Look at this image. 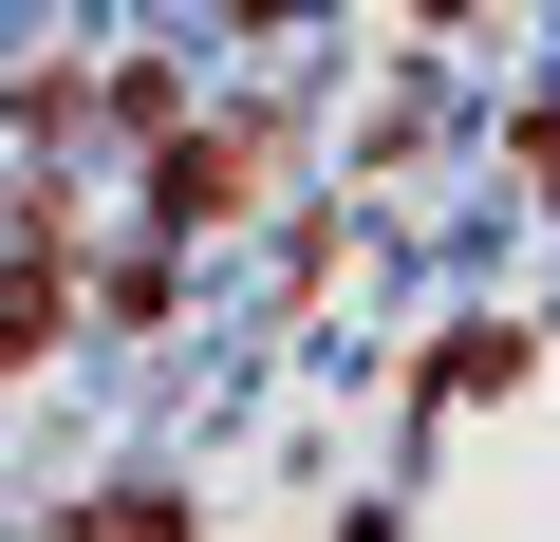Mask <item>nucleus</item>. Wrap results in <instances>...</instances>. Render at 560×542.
Masks as SVG:
<instances>
[{
	"label": "nucleus",
	"instance_id": "1",
	"mask_svg": "<svg viewBox=\"0 0 560 542\" xmlns=\"http://www.w3.org/2000/svg\"><path fill=\"white\" fill-rule=\"evenodd\" d=\"M75 542H168V505H150V486H131V505H94V523H75Z\"/></svg>",
	"mask_w": 560,
	"mask_h": 542
}]
</instances>
